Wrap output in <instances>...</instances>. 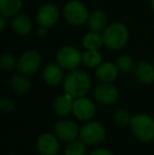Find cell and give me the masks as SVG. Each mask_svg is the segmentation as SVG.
<instances>
[{"label":"cell","instance_id":"cell-1","mask_svg":"<svg viewBox=\"0 0 154 155\" xmlns=\"http://www.w3.org/2000/svg\"><path fill=\"white\" fill-rule=\"evenodd\" d=\"M91 88V79L88 73L84 70H73L64 78V93L71 95L73 98H79L84 96Z\"/></svg>","mask_w":154,"mask_h":155},{"label":"cell","instance_id":"cell-2","mask_svg":"<svg viewBox=\"0 0 154 155\" xmlns=\"http://www.w3.org/2000/svg\"><path fill=\"white\" fill-rule=\"evenodd\" d=\"M103 47L112 51H119L127 45L129 41V29L123 22L110 23L101 34Z\"/></svg>","mask_w":154,"mask_h":155},{"label":"cell","instance_id":"cell-3","mask_svg":"<svg viewBox=\"0 0 154 155\" xmlns=\"http://www.w3.org/2000/svg\"><path fill=\"white\" fill-rule=\"evenodd\" d=\"M64 18L73 27H82L88 22L90 13L84 3L79 0H71L64 4L62 8Z\"/></svg>","mask_w":154,"mask_h":155},{"label":"cell","instance_id":"cell-4","mask_svg":"<svg viewBox=\"0 0 154 155\" xmlns=\"http://www.w3.org/2000/svg\"><path fill=\"white\" fill-rule=\"evenodd\" d=\"M131 129L133 134L140 141L149 143L154 138V120L147 114H138L132 117Z\"/></svg>","mask_w":154,"mask_h":155},{"label":"cell","instance_id":"cell-5","mask_svg":"<svg viewBox=\"0 0 154 155\" xmlns=\"http://www.w3.org/2000/svg\"><path fill=\"white\" fill-rule=\"evenodd\" d=\"M81 54L78 49L72 45H64L56 53V61L67 71L78 69L81 63Z\"/></svg>","mask_w":154,"mask_h":155},{"label":"cell","instance_id":"cell-6","mask_svg":"<svg viewBox=\"0 0 154 155\" xmlns=\"http://www.w3.org/2000/svg\"><path fill=\"white\" fill-rule=\"evenodd\" d=\"M41 56L35 50H28L23 52L18 58L17 70L19 73H22L27 76L33 75L40 69Z\"/></svg>","mask_w":154,"mask_h":155},{"label":"cell","instance_id":"cell-7","mask_svg":"<svg viewBox=\"0 0 154 155\" xmlns=\"http://www.w3.org/2000/svg\"><path fill=\"white\" fill-rule=\"evenodd\" d=\"M106 131L105 128L97 121H91L82 126L79 131L80 140L86 145L94 146L101 143L105 139Z\"/></svg>","mask_w":154,"mask_h":155},{"label":"cell","instance_id":"cell-8","mask_svg":"<svg viewBox=\"0 0 154 155\" xmlns=\"http://www.w3.org/2000/svg\"><path fill=\"white\" fill-rule=\"evenodd\" d=\"M60 13L54 3H44L38 8L36 12V22L38 25L51 29L59 20Z\"/></svg>","mask_w":154,"mask_h":155},{"label":"cell","instance_id":"cell-9","mask_svg":"<svg viewBox=\"0 0 154 155\" xmlns=\"http://www.w3.org/2000/svg\"><path fill=\"white\" fill-rule=\"evenodd\" d=\"M94 98L101 104H111L118 98V91L111 82H101L94 89Z\"/></svg>","mask_w":154,"mask_h":155},{"label":"cell","instance_id":"cell-10","mask_svg":"<svg viewBox=\"0 0 154 155\" xmlns=\"http://www.w3.org/2000/svg\"><path fill=\"white\" fill-rule=\"evenodd\" d=\"M95 106L89 98L84 96L76 98L73 104V113L80 120H89L95 115Z\"/></svg>","mask_w":154,"mask_h":155},{"label":"cell","instance_id":"cell-11","mask_svg":"<svg viewBox=\"0 0 154 155\" xmlns=\"http://www.w3.org/2000/svg\"><path fill=\"white\" fill-rule=\"evenodd\" d=\"M55 135L58 139L67 143L75 140L78 135V127L77 124L72 120H60L55 124Z\"/></svg>","mask_w":154,"mask_h":155},{"label":"cell","instance_id":"cell-12","mask_svg":"<svg viewBox=\"0 0 154 155\" xmlns=\"http://www.w3.org/2000/svg\"><path fill=\"white\" fill-rule=\"evenodd\" d=\"M37 150L41 155H57L59 152L58 137L49 133L40 135L37 140Z\"/></svg>","mask_w":154,"mask_h":155},{"label":"cell","instance_id":"cell-13","mask_svg":"<svg viewBox=\"0 0 154 155\" xmlns=\"http://www.w3.org/2000/svg\"><path fill=\"white\" fill-rule=\"evenodd\" d=\"M12 30L15 34L19 36H27L33 31V20L32 18L27 14L19 13L16 16L12 18Z\"/></svg>","mask_w":154,"mask_h":155},{"label":"cell","instance_id":"cell-14","mask_svg":"<svg viewBox=\"0 0 154 155\" xmlns=\"http://www.w3.org/2000/svg\"><path fill=\"white\" fill-rule=\"evenodd\" d=\"M62 68L58 63H49L42 70V78L47 84L56 87L64 81V72Z\"/></svg>","mask_w":154,"mask_h":155},{"label":"cell","instance_id":"cell-15","mask_svg":"<svg viewBox=\"0 0 154 155\" xmlns=\"http://www.w3.org/2000/svg\"><path fill=\"white\" fill-rule=\"evenodd\" d=\"M118 72L119 70L116 67L115 63L105 61V62H101L96 68L95 75H96L97 79L100 80L101 82H112L117 78Z\"/></svg>","mask_w":154,"mask_h":155},{"label":"cell","instance_id":"cell-16","mask_svg":"<svg viewBox=\"0 0 154 155\" xmlns=\"http://www.w3.org/2000/svg\"><path fill=\"white\" fill-rule=\"evenodd\" d=\"M87 23H88L90 31L99 33V34H103V32L109 25L107 15L101 10H95L92 13H90V16H89Z\"/></svg>","mask_w":154,"mask_h":155},{"label":"cell","instance_id":"cell-17","mask_svg":"<svg viewBox=\"0 0 154 155\" xmlns=\"http://www.w3.org/2000/svg\"><path fill=\"white\" fill-rule=\"evenodd\" d=\"M73 97L69 94L58 96L54 102V111L58 116H67L73 111Z\"/></svg>","mask_w":154,"mask_h":155},{"label":"cell","instance_id":"cell-18","mask_svg":"<svg viewBox=\"0 0 154 155\" xmlns=\"http://www.w3.org/2000/svg\"><path fill=\"white\" fill-rule=\"evenodd\" d=\"M135 77L143 84L154 81V67L149 62H139L134 69Z\"/></svg>","mask_w":154,"mask_h":155},{"label":"cell","instance_id":"cell-19","mask_svg":"<svg viewBox=\"0 0 154 155\" xmlns=\"http://www.w3.org/2000/svg\"><path fill=\"white\" fill-rule=\"evenodd\" d=\"M22 0H0V15L13 18L22 8Z\"/></svg>","mask_w":154,"mask_h":155},{"label":"cell","instance_id":"cell-20","mask_svg":"<svg viewBox=\"0 0 154 155\" xmlns=\"http://www.w3.org/2000/svg\"><path fill=\"white\" fill-rule=\"evenodd\" d=\"M101 62H103V56L99 50H86L84 52H82L81 63L86 68L96 69Z\"/></svg>","mask_w":154,"mask_h":155},{"label":"cell","instance_id":"cell-21","mask_svg":"<svg viewBox=\"0 0 154 155\" xmlns=\"http://www.w3.org/2000/svg\"><path fill=\"white\" fill-rule=\"evenodd\" d=\"M11 86L13 90L18 94H27L31 90V80L27 77V75L22 73L16 74L11 79Z\"/></svg>","mask_w":154,"mask_h":155},{"label":"cell","instance_id":"cell-22","mask_svg":"<svg viewBox=\"0 0 154 155\" xmlns=\"http://www.w3.org/2000/svg\"><path fill=\"white\" fill-rule=\"evenodd\" d=\"M82 47L86 50H100L103 47L101 34L96 32H88L82 38Z\"/></svg>","mask_w":154,"mask_h":155},{"label":"cell","instance_id":"cell-23","mask_svg":"<svg viewBox=\"0 0 154 155\" xmlns=\"http://www.w3.org/2000/svg\"><path fill=\"white\" fill-rule=\"evenodd\" d=\"M116 67L118 68L119 72L123 73H130L135 69L134 59L129 55H120L116 58Z\"/></svg>","mask_w":154,"mask_h":155},{"label":"cell","instance_id":"cell-24","mask_svg":"<svg viewBox=\"0 0 154 155\" xmlns=\"http://www.w3.org/2000/svg\"><path fill=\"white\" fill-rule=\"evenodd\" d=\"M18 59L11 53H4L0 57V67L6 72H11L17 68Z\"/></svg>","mask_w":154,"mask_h":155},{"label":"cell","instance_id":"cell-25","mask_svg":"<svg viewBox=\"0 0 154 155\" xmlns=\"http://www.w3.org/2000/svg\"><path fill=\"white\" fill-rule=\"evenodd\" d=\"M86 146L81 140H73L68 145L64 151V155H84Z\"/></svg>","mask_w":154,"mask_h":155},{"label":"cell","instance_id":"cell-26","mask_svg":"<svg viewBox=\"0 0 154 155\" xmlns=\"http://www.w3.org/2000/svg\"><path fill=\"white\" fill-rule=\"evenodd\" d=\"M113 119H114V123L116 124H118V126H120V127H123V126H127V124L131 121L132 118L130 117V114L127 111L120 110V111H117L115 114H114Z\"/></svg>","mask_w":154,"mask_h":155},{"label":"cell","instance_id":"cell-27","mask_svg":"<svg viewBox=\"0 0 154 155\" xmlns=\"http://www.w3.org/2000/svg\"><path fill=\"white\" fill-rule=\"evenodd\" d=\"M14 108H15L14 101H13L10 97L3 96V97L0 98V109H1L2 112L8 113L14 110Z\"/></svg>","mask_w":154,"mask_h":155},{"label":"cell","instance_id":"cell-28","mask_svg":"<svg viewBox=\"0 0 154 155\" xmlns=\"http://www.w3.org/2000/svg\"><path fill=\"white\" fill-rule=\"evenodd\" d=\"M48 31H49V29H48V28L38 25L37 30H36V35H37L38 37H45L48 35Z\"/></svg>","mask_w":154,"mask_h":155},{"label":"cell","instance_id":"cell-29","mask_svg":"<svg viewBox=\"0 0 154 155\" xmlns=\"http://www.w3.org/2000/svg\"><path fill=\"white\" fill-rule=\"evenodd\" d=\"M90 155H113V154L106 149H96V150H94Z\"/></svg>","mask_w":154,"mask_h":155},{"label":"cell","instance_id":"cell-30","mask_svg":"<svg viewBox=\"0 0 154 155\" xmlns=\"http://www.w3.org/2000/svg\"><path fill=\"white\" fill-rule=\"evenodd\" d=\"M8 17L3 16V15H0V30H1L2 32L5 30V27H6V25H8Z\"/></svg>","mask_w":154,"mask_h":155},{"label":"cell","instance_id":"cell-31","mask_svg":"<svg viewBox=\"0 0 154 155\" xmlns=\"http://www.w3.org/2000/svg\"><path fill=\"white\" fill-rule=\"evenodd\" d=\"M150 6L152 8V11L154 12V0H150Z\"/></svg>","mask_w":154,"mask_h":155},{"label":"cell","instance_id":"cell-32","mask_svg":"<svg viewBox=\"0 0 154 155\" xmlns=\"http://www.w3.org/2000/svg\"><path fill=\"white\" fill-rule=\"evenodd\" d=\"M10 155H15V154H10Z\"/></svg>","mask_w":154,"mask_h":155}]
</instances>
